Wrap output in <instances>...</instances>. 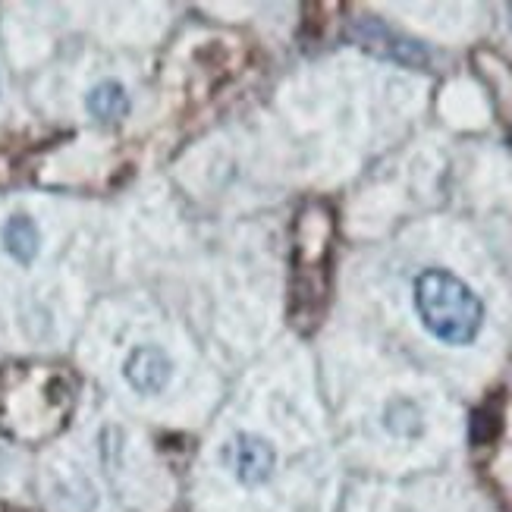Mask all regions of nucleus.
<instances>
[{"instance_id": "4", "label": "nucleus", "mask_w": 512, "mask_h": 512, "mask_svg": "<svg viewBox=\"0 0 512 512\" xmlns=\"http://www.w3.org/2000/svg\"><path fill=\"white\" fill-rule=\"evenodd\" d=\"M170 374H173V365L167 359V352L161 346H154V343L136 346L129 352L126 365H123L126 384L136 393H145V396L161 393L170 384Z\"/></svg>"}, {"instance_id": "2", "label": "nucleus", "mask_w": 512, "mask_h": 512, "mask_svg": "<svg viewBox=\"0 0 512 512\" xmlns=\"http://www.w3.org/2000/svg\"><path fill=\"white\" fill-rule=\"evenodd\" d=\"M330 236H333V220L330 211L321 205H311L299 214L296 224V242H293V305L289 315L302 327L305 318L311 324L321 321L324 299H327V280H330Z\"/></svg>"}, {"instance_id": "6", "label": "nucleus", "mask_w": 512, "mask_h": 512, "mask_svg": "<svg viewBox=\"0 0 512 512\" xmlns=\"http://www.w3.org/2000/svg\"><path fill=\"white\" fill-rule=\"evenodd\" d=\"M4 249L19 264H32L38 258L41 233H38V224H35L32 217L16 214V217L7 220V227H4Z\"/></svg>"}, {"instance_id": "1", "label": "nucleus", "mask_w": 512, "mask_h": 512, "mask_svg": "<svg viewBox=\"0 0 512 512\" xmlns=\"http://www.w3.org/2000/svg\"><path fill=\"white\" fill-rule=\"evenodd\" d=\"M415 311L431 337L447 346L475 343L484 324V305L475 289L440 267L415 280Z\"/></svg>"}, {"instance_id": "7", "label": "nucleus", "mask_w": 512, "mask_h": 512, "mask_svg": "<svg viewBox=\"0 0 512 512\" xmlns=\"http://www.w3.org/2000/svg\"><path fill=\"white\" fill-rule=\"evenodd\" d=\"M497 428H500L497 412H491V406H484V409H478L475 418H472V440H475V443H491L494 434H497Z\"/></svg>"}, {"instance_id": "3", "label": "nucleus", "mask_w": 512, "mask_h": 512, "mask_svg": "<svg viewBox=\"0 0 512 512\" xmlns=\"http://www.w3.org/2000/svg\"><path fill=\"white\" fill-rule=\"evenodd\" d=\"M277 453L274 447L258 434H236L230 447V469L239 484L246 487H261L267 478L274 475Z\"/></svg>"}, {"instance_id": "5", "label": "nucleus", "mask_w": 512, "mask_h": 512, "mask_svg": "<svg viewBox=\"0 0 512 512\" xmlns=\"http://www.w3.org/2000/svg\"><path fill=\"white\" fill-rule=\"evenodd\" d=\"M85 107H88V114H92L95 120L117 123V120H123L129 114V95H126V88L117 79H104V82H98L92 88V92H88Z\"/></svg>"}]
</instances>
